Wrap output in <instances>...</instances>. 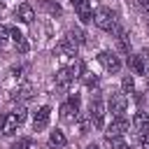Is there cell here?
Segmentation results:
<instances>
[{
	"mask_svg": "<svg viewBox=\"0 0 149 149\" xmlns=\"http://www.w3.org/2000/svg\"><path fill=\"white\" fill-rule=\"evenodd\" d=\"M105 140L109 142V147H112V149H128V147H126V142H123L121 137H105Z\"/></svg>",
	"mask_w": 149,
	"mask_h": 149,
	"instance_id": "cell-23",
	"label": "cell"
},
{
	"mask_svg": "<svg viewBox=\"0 0 149 149\" xmlns=\"http://www.w3.org/2000/svg\"><path fill=\"white\" fill-rule=\"evenodd\" d=\"M93 21H95V26L100 28V30H114L116 28V14L109 9V7H98L95 9V14H93Z\"/></svg>",
	"mask_w": 149,
	"mask_h": 149,
	"instance_id": "cell-1",
	"label": "cell"
},
{
	"mask_svg": "<svg viewBox=\"0 0 149 149\" xmlns=\"http://www.w3.org/2000/svg\"><path fill=\"white\" fill-rule=\"evenodd\" d=\"M79 2H84V0H70V5H72V7H77Z\"/></svg>",
	"mask_w": 149,
	"mask_h": 149,
	"instance_id": "cell-30",
	"label": "cell"
},
{
	"mask_svg": "<svg viewBox=\"0 0 149 149\" xmlns=\"http://www.w3.org/2000/svg\"><path fill=\"white\" fill-rule=\"evenodd\" d=\"M81 77H84V84H86L88 88H93V86H98V74H93V72H84Z\"/></svg>",
	"mask_w": 149,
	"mask_h": 149,
	"instance_id": "cell-21",
	"label": "cell"
},
{
	"mask_svg": "<svg viewBox=\"0 0 149 149\" xmlns=\"http://www.w3.org/2000/svg\"><path fill=\"white\" fill-rule=\"evenodd\" d=\"M140 147L142 149H149V133H142L140 135Z\"/></svg>",
	"mask_w": 149,
	"mask_h": 149,
	"instance_id": "cell-25",
	"label": "cell"
},
{
	"mask_svg": "<svg viewBox=\"0 0 149 149\" xmlns=\"http://www.w3.org/2000/svg\"><path fill=\"white\" fill-rule=\"evenodd\" d=\"M14 16H16L21 23H33V19H35V9H33L28 2H21V5L16 7V12H14Z\"/></svg>",
	"mask_w": 149,
	"mask_h": 149,
	"instance_id": "cell-8",
	"label": "cell"
},
{
	"mask_svg": "<svg viewBox=\"0 0 149 149\" xmlns=\"http://www.w3.org/2000/svg\"><path fill=\"white\" fill-rule=\"evenodd\" d=\"M49 119H51V107H49V105H42V107L35 112V116H33V128H35V130L47 128V126H49Z\"/></svg>",
	"mask_w": 149,
	"mask_h": 149,
	"instance_id": "cell-7",
	"label": "cell"
},
{
	"mask_svg": "<svg viewBox=\"0 0 149 149\" xmlns=\"http://www.w3.org/2000/svg\"><path fill=\"white\" fill-rule=\"evenodd\" d=\"M128 63H130V68H133V72H135V74H144V72H147L144 56H130V58H128Z\"/></svg>",
	"mask_w": 149,
	"mask_h": 149,
	"instance_id": "cell-15",
	"label": "cell"
},
{
	"mask_svg": "<svg viewBox=\"0 0 149 149\" xmlns=\"http://www.w3.org/2000/svg\"><path fill=\"white\" fill-rule=\"evenodd\" d=\"M68 105H70L74 112H79V105H81V98H79V93H70V98H68Z\"/></svg>",
	"mask_w": 149,
	"mask_h": 149,
	"instance_id": "cell-22",
	"label": "cell"
},
{
	"mask_svg": "<svg viewBox=\"0 0 149 149\" xmlns=\"http://www.w3.org/2000/svg\"><path fill=\"white\" fill-rule=\"evenodd\" d=\"M98 61L102 63V68H105L107 72H119V70H121V61H119V56H114L112 51H100V54H98Z\"/></svg>",
	"mask_w": 149,
	"mask_h": 149,
	"instance_id": "cell-5",
	"label": "cell"
},
{
	"mask_svg": "<svg viewBox=\"0 0 149 149\" xmlns=\"http://www.w3.org/2000/svg\"><path fill=\"white\" fill-rule=\"evenodd\" d=\"M130 128V123H128V119H123V116H119V119H114L109 126H107V130H105V137H121L126 130Z\"/></svg>",
	"mask_w": 149,
	"mask_h": 149,
	"instance_id": "cell-6",
	"label": "cell"
},
{
	"mask_svg": "<svg viewBox=\"0 0 149 149\" xmlns=\"http://www.w3.org/2000/svg\"><path fill=\"white\" fill-rule=\"evenodd\" d=\"M49 144H51V147H65L68 140H65L63 130H51V135H49Z\"/></svg>",
	"mask_w": 149,
	"mask_h": 149,
	"instance_id": "cell-16",
	"label": "cell"
},
{
	"mask_svg": "<svg viewBox=\"0 0 149 149\" xmlns=\"http://www.w3.org/2000/svg\"><path fill=\"white\" fill-rule=\"evenodd\" d=\"M9 149H30V140L28 137H19L16 142H12Z\"/></svg>",
	"mask_w": 149,
	"mask_h": 149,
	"instance_id": "cell-24",
	"label": "cell"
},
{
	"mask_svg": "<svg viewBox=\"0 0 149 149\" xmlns=\"http://www.w3.org/2000/svg\"><path fill=\"white\" fill-rule=\"evenodd\" d=\"M121 91H123V93H133V91H135V81H133L130 74L123 77V81H121Z\"/></svg>",
	"mask_w": 149,
	"mask_h": 149,
	"instance_id": "cell-19",
	"label": "cell"
},
{
	"mask_svg": "<svg viewBox=\"0 0 149 149\" xmlns=\"http://www.w3.org/2000/svg\"><path fill=\"white\" fill-rule=\"evenodd\" d=\"M128 109V95L123 93V91H119V93H112V98H109V112L119 119V116H123V112Z\"/></svg>",
	"mask_w": 149,
	"mask_h": 149,
	"instance_id": "cell-4",
	"label": "cell"
},
{
	"mask_svg": "<svg viewBox=\"0 0 149 149\" xmlns=\"http://www.w3.org/2000/svg\"><path fill=\"white\" fill-rule=\"evenodd\" d=\"M21 72H23V68H21V65H19V68L14 65V68L9 70V74H12V77H21Z\"/></svg>",
	"mask_w": 149,
	"mask_h": 149,
	"instance_id": "cell-26",
	"label": "cell"
},
{
	"mask_svg": "<svg viewBox=\"0 0 149 149\" xmlns=\"http://www.w3.org/2000/svg\"><path fill=\"white\" fill-rule=\"evenodd\" d=\"M5 49V37H0V51Z\"/></svg>",
	"mask_w": 149,
	"mask_h": 149,
	"instance_id": "cell-31",
	"label": "cell"
},
{
	"mask_svg": "<svg viewBox=\"0 0 149 149\" xmlns=\"http://www.w3.org/2000/svg\"><path fill=\"white\" fill-rule=\"evenodd\" d=\"M74 79H72V72H70V68H61L58 72H56V86H70Z\"/></svg>",
	"mask_w": 149,
	"mask_h": 149,
	"instance_id": "cell-14",
	"label": "cell"
},
{
	"mask_svg": "<svg viewBox=\"0 0 149 149\" xmlns=\"http://www.w3.org/2000/svg\"><path fill=\"white\" fill-rule=\"evenodd\" d=\"M5 35H9V26H0V37H5Z\"/></svg>",
	"mask_w": 149,
	"mask_h": 149,
	"instance_id": "cell-27",
	"label": "cell"
},
{
	"mask_svg": "<svg viewBox=\"0 0 149 149\" xmlns=\"http://www.w3.org/2000/svg\"><path fill=\"white\" fill-rule=\"evenodd\" d=\"M88 119L93 121V126L95 128H105V105H102V98H100V93H95L93 98H91V105H88Z\"/></svg>",
	"mask_w": 149,
	"mask_h": 149,
	"instance_id": "cell-2",
	"label": "cell"
},
{
	"mask_svg": "<svg viewBox=\"0 0 149 149\" xmlns=\"http://www.w3.org/2000/svg\"><path fill=\"white\" fill-rule=\"evenodd\" d=\"M77 47H79V44H74L70 37H63V40L56 44V54H61V56H77Z\"/></svg>",
	"mask_w": 149,
	"mask_h": 149,
	"instance_id": "cell-10",
	"label": "cell"
},
{
	"mask_svg": "<svg viewBox=\"0 0 149 149\" xmlns=\"http://www.w3.org/2000/svg\"><path fill=\"white\" fill-rule=\"evenodd\" d=\"M26 116H28V112H26V107H19V109H14L7 119H5V128H2V133L5 135H14L16 133V128L26 121Z\"/></svg>",
	"mask_w": 149,
	"mask_h": 149,
	"instance_id": "cell-3",
	"label": "cell"
},
{
	"mask_svg": "<svg viewBox=\"0 0 149 149\" xmlns=\"http://www.w3.org/2000/svg\"><path fill=\"white\" fill-rule=\"evenodd\" d=\"M9 98H12V100H30V98H33V86H30V84H21L19 88L12 91Z\"/></svg>",
	"mask_w": 149,
	"mask_h": 149,
	"instance_id": "cell-13",
	"label": "cell"
},
{
	"mask_svg": "<svg viewBox=\"0 0 149 149\" xmlns=\"http://www.w3.org/2000/svg\"><path fill=\"white\" fill-rule=\"evenodd\" d=\"M9 37L14 40L16 51H21V54H26V51H28V40H26V35H23L16 26H9Z\"/></svg>",
	"mask_w": 149,
	"mask_h": 149,
	"instance_id": "cell-9",
	"label": "cell"
},
{
	"mask_svg": "<svg viewBox=\"0 0 149 149\" xmlns=\"http://www.w3.org/2000/svg\"><path fill=\"white\" fill-rule=\"evenodd\" d=\"M137 2H140V5L144 7V9H149V0H137Z\"/></svg>",
	"mask_w": 149,
	"mask_h": 149,
	"instance_id": "cell-28",
	"label": "cell"
},
{
	"mask_svg": "<svg viewBox=\"0 0 149 149\" xmlns=\"http://www.w3.org/2000/svg\"><path fill=\"white\" fill-rule=\"evenodd\" d=\"M5 119H7V116H0V130L5 128Z\"/></svg>",
	"mask_w": 149,
	"mask_h": 149,
	"instance_id": "cell-29",
	"label": "cell"
},
{
	"mask_svg": "<svg viewBox=\"0 0 149 149\" xmlns=\"http://www.w3.org/2000/svg\"><path fill=\"white\" fill-rule=\"evenodd\" d=\"M74 12H77V16L81 19V23H88V21H93V9H91V2H88V0L79 2V5L74 7Z\"/></svg>",
	"mask_w": 149,
	"mask_h": 149,
	"instance_id": "cell-12",
	"label": "cell"
},
{
	"mask_svg": "<svg viewBox=\"0 0 149 149\" xmlns=\"http://www.w3.org/2000/svg\"><path fill=\"white\" fill-rule=\"evenodd\" d=\"M74 126H77V133H79V135L88 133V121H86L81 114H77V119H74Z\"/></svg>",
	"mask_w": 149,
	"mask_h": 149,
	"instance_id": "cell-18",
	"label": "cell"
},
{
	"mask_svg": "<svg viewBox=\"0 0 149 149\" xmlns=\"http://www.w3.org/2000/svg\"><path fill=\"white\" fill-rule=\"evenodd\" d=\"M68 37H70L74 44H81V42H84V33H81L79 28H72V30L68 33Z\"/></svg>",
	"mask_w": 149,
	"mask_h": 149,
	"instance_id": "cell-20",
	"label": "cell"
},
{
	"mask_svg": "<svg viewBox=\"0 0 149 149\" xmlns=\"http://www.w3.org/2000/svg\"><path fill=\"white\" fill-rule=\"evenodd\" d=\"M86 149H100V147H98V144H88Z\"/></svg>",
	"mask_w": 149,
	"mask_h": 149,
	"instance_id": "cell-32",
	"label": "cell"
},
{
	"mask_svg": "<svg viewBox=\"0 0 149 149\" xmlns=\"http://www.w3.org/2000/svg\"><path fill=\"white\" fill-rule=\"evenodd\" d=\"M133 128L142 135V133H149V114L147 112H135L133 114Z\"/></svg>",
	"mask_w": 149,
	"mask_h": 149,
	"instance_id": "cell-11",
	"label": "cell"
},
{
	"mask_svg": "<svg viewBox=\"0 0 149 149\" xmlns=\"http://www.w3.org/2000/svg\"><path fill=\"white\" fill-rule=\"evenodd\" d=\"M77 114H79V112H74V109H72V107H70L68 102H65V105L61 107V116H63L65 121H72V123H74V119H77Z\"/></svg>",
	"mask_w": 149,
	"mask_h": 149,
	"instance_id": "cell-17",
	"label": "cell"
}]
</instances>
